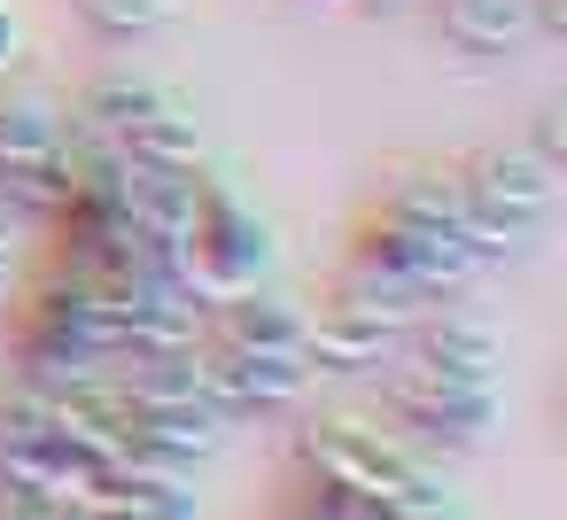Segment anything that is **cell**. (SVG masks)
Listing matches in <instances>:
<instances>
[{
  "label": "cell",
  "mask_w": 567,
  "mask_h": 520,
  "mask_svg": "<svg viewBox=\"0 0 567 520\" xmlns=\"http://www.w3.org/2000/svg\"><path fill=\"white\" fill-rule=\"evenodd\" d=\"M296 474H319V481H334V489L381 497V505H396V512H435V505H451L443 458H427V450L404 443L396 427L350 419V412L296 427Z\"/></svg>",
  "instance_id": "6da1fadb"
},
{
  "label": "cell",
  "mask_w": 567,
  "mask_h": 520,
  "mask_svg": "<svg viewBox=\"0 0 567 520\" xmlns=\"http://www.w3.org/2000/svg\"><path fill=\"white\" fill-rule=\"evenodd\" d=\"M272 264H280V233H272V218H257L226 179H203L195 226H187V241H179V257H172L179 288L210 311V303H226V295L265 288Z\"/></svg>",
  "instance_id": "7a4b0ae2"
},
{
  "label": "cell",
  "mask_w": 567,
  "mask_h": 520,
  "mask_svg": "<svg viewBox=\"0 0 567 520\" xmlns=\"http://www.w3.org/2000/svg\"><path fill=\"white\" fill-rule=\"evenodd\" d=\"M381 412L396 419L404 443H420L427 458H474L497 443L505 427V388H466V381H435L412 357L381 365Z\"/></svg>",
  "instance_id": "3957f363"
},
{
  "label": "cell",
  "mask_w": 567,
  "mask_h": 520,
  "mask_svg": "<svg viewBox=\"0 0 567 520\" xmlns=\"http://www.w3.org/2000/svg\"><path fill=\"white\" fill-rule=\"evenodd\" d=\"M458 187L474 202V249L489 257V272L513 264L551 226V210H559V171L536 164L528 148H482V156H466Z\"/></svg>",
  "instance_id": "277c9868"
},
{
  "label": "cell",
  "mask_w": 567,
  "mask_h": 520,
  "mask_svg": "<svg viewBox=\"0 0 567 520\" xmlns=\"http://www.w3.org/2000/svg\"><path fill=\"white\" fill-rule=\"evenodd\" d=\"M404 326H412V319H396V311H381V303L334 288V303L311 319L303 357H311V373H327V381H358V373H381V365L404 357Z\"/></svg>",
  "instance_id": "5b68a950"
},
{
  "label": "cell",
  "mask_w": 567,
  "mask_h": 520,
  "mask_svg": "<svg viewBox=\"0 0 567 520\" xmlns=\"http://www.w3.org/2000/svg\"><path fill=\"white\" fill-rule=\"evenodd\" d=\"M404 357L435 381H466V388H497L505 381V334L482 311H420L404 326Z\"/></svg>",
  "instance_id": "8992f818"
},
{
  "label": "cell",
  "mask_w": 567,
  "mask_h": 520,
  "mask_svg": "<svg viewBox=\"0 0 567 520\" xmlns=\"http://www.w3.org/2000/svg\"><path fill=\"white\" fill-rule=\"evenodd\" d=\"M203 342H226V350H249V357H303L311 311L280 288H249V295H226V303L203 311Z\"/></svg>",
  "instance_id": "52a82bcc"
},
{
  "label": "cell",
  "mask_w": 567,
  "mask_h": 520,
  "mask_svg": "<svg viewBox=\"0 0 567 520\" xmlns=\"http://www.w3.org/2000/svg\"><path fill=\"white\" fill-rule=\"evenodd\" d=\"M381 218L404 226V233L466 241V249H474V202H466V187H458V164H412V171L381 195Z\"/></svg>",
  "instance_id": "ba28073f"
},
{
  "label": "cell",
  "mask_w": 567,
  "mask_h": 520,
  "mask_svg": "<svg viewBox=\"0 0 567 520\" xmlns=\"http://www.w3.org/2000/svg\"><path fill=\"white\" fill-rule=\"evenodd\" d=\"M435 24H443V40L458 55H482V63L520 55L536 40V9H528V0H435Z\"/></svg>",
  "instance_id": "9c48e42d"
},
{
  "label": "cell",
  "mask_w": 567,
  "mask_h": 520,
  "mask_svg": "<svg viewBox=\"0 0 567 520\" xmlns=\"http://www.w3.org/2000/svg\"><path fill=\"white\" fill-rule=\"evenodd\" d=\"M172 102H179V94H172L164 79H148V71H102V79L79 94V125L125 141L141 117H156V110H172Z\"/></svg>",
  "instance_id": "30bf717a"
},
{
  "label": "cell",
  "mask_w": 567,
  "mask_h": 520,
  "mask_svg": "<svg viewBox=\"0 0 567 520\" xmlns=\"http://www.w3.org/2000/svg\"><path fill=\"white\" fill-rule=\"evenodd\" d=\"M63 125L71 110H55L48 94H0V171H32L63 156Z\"/></svg>",
  "instance_id": "8fae6325"
},
{
  "label": "cell",
  "mask_w": 567,
  "mask_h": 520,
  "mask_svg": "<svg viewBox=\"0 0 567 520\" xmlns=\"http://www.w3.org/2000/svg\"><path fill=\"white\" fill-rule=\"evenodd\" d=\"M117 148H125V164H141V171H203V125H195L187 102L141 117Z\"/></svg>",
  "instance_id": "7c38bea8"
},
{
  "label": "cell",
  "mask_w": 567,
  "mask_h": 520,
  "mask_svg": "<svg viewBox=\"0 0 567 520\" xmlns=\"http://www.w3.org/2000/svg\"><path fill=\"white\" fill-rule=\"evenodd\" d=\"M79 24L102 48H141V40L179 24V0H79Z\"/></svg>",
  "instance_id": "4fadbf2b"
},
{
  "label": "cell",
  "mask_w": 567,
  "mask_h": 520,
  "mask_svg": "<svg viewBox=\"0 0 567 520\" xmlns=\"http://www.w3.org/2000/svg\"><path fill=\"white\" fill-rule=\"evenodd\" d=\"M528 156H536V164H551V171H567V110H544V117H536Z\"/></svg>",
  "instance_id": "5bb4252c"
},
{
  "label": "cell",
  "mask_w": 567,
  "mask_h": 520,
  "mask_svg": "<svg viewBox=\"0 0 567 520\" xmlns=\"http://www.w3.org/2000/svg\"><path fill=\"white\" fill-rule=\"evenodd\" d=\"M24 63V24H17V9H9V0H0V79H9Z\"/></svg>",
  "instance_id": "9a60e30c"
},
{
  "label": "cell",
  "mask_w": 567,
  "mask_h": 520,
  "mask_svg": "<svg viewBox=\"0 0 567 520\" xmlns=\"http://www.w3.org/2000/svg\"><path fill=\"white\" fill-rule=\"evenodd\" d=\"M17 249H24V218H17V202H9V187H0V257L17 264Z\"/></svg>",
  "instance_id": "2e32d148"
},
{
  "label": "cell",
  "mask_w": 567,
  "mask_h": 520,
  "mask_svg": "<svg viewBox=\"0 0 567 520\" xmlns=\"http://www.w3.org/2000/svg\"><path fill=\"white\" fill-rule=\"evenodd\" d=\"M9 303H17V264L0 257V319H9Z\"/></svg>",
  "instance_id": "e0dca14e"
},
{
  "label": "cell",
  "mask_w": 567,
  "mask_h": 520,
  "mask_svg": "<svg viewBox=\"0 0 567 520\" xmlns=\"http://www.w3.org/2000/svg\"><path fill=\"white\" fill-rule=\"evenodd\" d=\"M404 520H466L458 505H435V512H404Z\"/></svg>",
  "instance_id": "ac0fdd59"
}]
</instances>
